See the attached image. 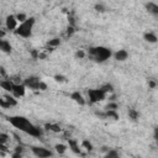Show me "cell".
<instances>
[{"mask_svg": "<svg viewBox=\"0 0 158 158\" xmlns=\"http://www.w3.org/2000/svg\"><path fill=\"white\" fill-rule=\"evenodd\" d=\"M54 80H56L57 83H64V81H67L65 77L62 75V74H57V75H54Z\"/></svg>", "mask_w": 158, "mask_h": 158, "instance_id": "25", "label": "cell"}, {"mask_svg": "<svg viewBox=\"0 0 158 158\" xmlns=\"http://www.w3.org/2000/svg\"><path fill=\"white\" fill-rule=\"evenodd\" d=\"M114 58L116 60H118V62H123V60H126L128 58V52L126 49H118V51H116L114 53Z\"/></svg>", "mask_w": 158, "mask_h": 158, "instance_id": "11", "label": "cell"}, {"mask_svg": "<svg viewBox=\"0 0 158 158\" xmlns=\"http://www.w3.org/2000/svg\"><path fill=\"white\" fill-rule=\"evenodd\" d=\"M106 95H107V94H106L101 88H98V89H89V90H88L89 101H90L91 104L102 101V100L106 98Z\"/></svg>", "mask_w": 158, "mask_h": 158, "instance_id": "4", "label": "cell"}, {"mask_svg": "<svg viewBox=\"0 0 158 158\" xmlns=\"http://www.w3.org/2000/svg\"><path fill=\"white\" fill-rule=\"evenodd\" d=\"M95 10H96L98 12H105V11H106V7H105L102 4H96V5H95Z\"/></svg>", "mask_w": 158, "mask_h": 158, "instance_id": "26", "label": "cell"}, {"mask_svg": "<svg viewBox=\"0 0 158 158\" xmlns=\"http://www.w3.org/2000/svg\"><path fill=\"white\" fill-rule=\"evenodd\" d=\"M89 56H90L95 62L102 63V62L107 60V59L112 56V52H111L110 48H106V47H102V46H98V47H91V48H89Z\"/></svg>", "mask_w": 158, "mask_h": 158, "instance_id": "3", "label": "cell"}, {"mask_svg": "<svg viewBox=\"0 0 158 158\" xmlns=\"http://www.w3.org/2000/svg\"><path fill=\"white\" fill-rule=\"evenodd\" d=\"M67 146L65 144H63V143H58V144H56L54 146V149H56V152L58 153V154H63L65 151H67Z\"/></svg>", "mask_w": 158, "mask_h": 158, "instance_id": "18", "label": "cell"}, {"mask_svg": "<svg viewBox=\"0 0 158 158\" xmlns=\"http://www.w3.org/2000/svg\"><path fill=\"white\" fill-rule=\"evenodd\" d=\"M0 49H1L4 53H11L12 46H11V43H10L7 40L1 38V40H0Z\"/></svg>", "mask_w": 158, "mask_h": 158, "instance_id": "12", "label": "cell"}, {"mask_svg": "<svg viewBox=\"0 0 158 158\" xmlns=\"http://www.w3.org/2000/svg\"><path fill=\"white\" fill-rule=\"evenodd\" d=\"M81 146L86 149V151H93V144L88 141V139H85V141H83V143H81Z\"/></svg>", "mask_w": 158, "mask_h": 158, "instance_id": "24", "label": "cell"}, {"mask_svg": "<svg viewBox=\"0 0 158 158\" xmlns=\"http://www.w3.org/2000/svg\"><path fill=\"white\" fill-rule=\"evenodd\" d=\"M36 23V19L35 17H27V20H25L23 22H20L17 28L14 31L17 36L22 37V38H28L32 36L33 32V26Z\"/></svg>", "mask_w": 158, "mask_h": 158, "instance_id": "2", "label": "cell"}, {"mask_svg": "<svg viewBox=\"0 0 158 158\" xmlns=\"http://www.w3.org/2000/svg\"><path fill=\"white\" fill-rule=\"evenodd\" d=\"M116 109H117V104L116 102H110L106 106V110H116Z\"/></svg>", "mask_w": 158, "mask_h": 158, "instance_id": "28", "label": "cell"}, {"mask_svg": "<svg viewBox=\"0 0 158 158\" xmlns=\"http://www.w3.org/2000/svg\"><path fill=\"white\" fill-rule=\"evenodd\" d=\"M68 146H69V148H70V149H72L74 153H79V152H80L79 144H78V142H77L75 139H73V138L68 139Z\"/></svg>", "mask_w": 158, "mask_h": 158, "instance_id": "16", "label": "cell"}, {"mask_svg": "<svg viewBox=\"0 0 158 158\" xmlns=\"http://www.w3.org/2000/svg\"><path fill=\"white\" fill-rule=\"evenodd\" d=\"M25 91H26V85L23 83H14V88H12V91L11 94L19 99V98H22L25 95Z\"/></svg>", "mask_w": 158, "mask_h": 158, "instance_id": "8", "label": "cell"}, {"mask_svg": "<svg viewBox=\"0 0 158 158\" xmlns=\"http://www.w3.org/2000/svg\"><path fill=\"white\" fill-rule=\"evenodd\" d=\"M7 120H9V122H10L11 126H14L15 128H17V130H20V131H22V132L32 136V137H41L42 133H43L42 128H40L38 126L33 125L32 122H30L23 116H20V115L10 116Z\"/></svg>", "mask_w": 158, "mask_h": 158, "instance_id": "1", "label": "cell"}, {"mask_svg": "<svg viewBox=\"0 0 158 158\" xmlns=\"http://www.w3.org/2000/svg\"><path fill=\"white\" fill-rule=\"evenodd\" d=\"M70 99L74 101V102H77L78 105H85V99H84V96L81 95V93H79V91H73L72 94H70Z\"/></svg>", "mask_w": 158, "mask_h": 158, "instance_id": "10", "label": "cell"}, {"mask_svg": "<svg viewBox=\"0 0 158 158\" xmlns=\"http://www.w3.org/2000/svg\"><path fill=\"white\" fill-rule=\"evenodd\" d=\"M154 85H156V84H154V83H153V81H149V86H151V88H153V86H154Z\"/></svg>", "mask_w": 158, "mask_h": 158, "instance_id": "33", "label": "cell"}, {"mask_svg": "<svg viewBox=\"0 0 158 158\" xmlns=\"http://www.w3.org/2000/svg\"><path fill=\"white\" fill-rule=\"evenodd\" d=\"M46 128H48L51 131H54V132H59L60 131V127L58 125H52V123H47L46 125Z\"/></svg>", "mask_w": 158, "mask_h": 158, "instance_id": "21", "label": "cell"}, {"mask_svg": "<svg viewBox=\"0 0 158 158\" xmlns=\"http://www.w3.org/2000/svg\"><path fill=\"white\" fill-rule=\"evenodd\" d=\"M46 89H47V84L41 80V83H40V90H46Z\"/></svg>", "mask_w": 158, "mask_h": 158, "instance_id": "32", "label": "cell"}, {"mask_svg": "<svg viewBox=\"0 0 158 158\" xmlns=\"http://www.w3.org/2000/svg\"><path fill=\"white\" fill-rule=\"evenodd\" d=\"M153 137H154V139L158 142V126H156V127H154V131H153Z\"/></svg>", "mask_w": 158, "mask_h": 158, "instance_id": "30", "label": "cell"}, {"mask_svg": "<svg viewBox=\"0 0 158 158\" xmlns=\"http://www.w3.org/2000/svg\"><path fill=\"white\" fill-rule=\"evenodd\" d=\"M31 151L36 157H40V158H47V157H52L53 156V152L49 151L48 148H44V147L33 146V147H31Z\"/></svg>", "mask_w": 158, "mask_h": 158, "instance_id": "6", "label": "cell"}, {"mask_svg": "<svg viewBox=\"0 0 158 158\" xmlns=\"http://www.w3.org/2000/svg\"><path fill=\"white\" fill-rule=\"evenodd\" d=\"M143 38H144V41L148 42V43H156V42L158 41L157 36H156L153 32H146V33L143 35Z\"/></svg>", "mask_w": 158, "mask_h": 158, "instance_id": "15", "label": "cell"}, {"mask_svg": "<svg viewBox=\"0 0 158 158\" xmlns=\"http://www.w3.org/2000/svg\"><path fill=\"white\" fill-rule=\"evenodd\" d=\"M40 78L36 75H30L23 80V84L26 85V88L31 89V90H40Z\"/></svg>", "mask_w": 158, "mask_h": 158, "instance_id": "5", "label": "cell"}, {"mask_svg": "<svg viewBox=\"0 0 158 158\" xmlns=\"http://www.w3.org/2000/svg\"><path fill=\"white\" fill-rule=\"evenodd\" d=\"M0 105H1V107L7 109V107H11V106H16L17 105V100H16V98L14 95L12 96H4L0 100Z\"/></svg>", "mask_w": 158, "mask_h": 158, "instance_id": "9", "label": "cell"}, {"mask_svg": "<svg viewBox=\"0 0 158 158\" xmlns=\"http://www.w3.org/2000/svg\"><path fill=\"white\" fill-rule=\"evenodd\" d=\"M16 19H17L19 22H23L25 20H27V16L23 12H19V14H16Z\"/></svg>", "mask_w": 158, "mask_h": 158, "instance_id": "23", "label": "cell"}, {"mask_svg": "<svg viewBox=\"0 0 158 158\" xmlns=\"http://www.w3.org/2000/svg\"><path fill=\"white\" fill-rule=\"evenodd\" d=\"M7 139H9V135L1 132V133H0V144H5V143L7 142Z\"/></svg>", "mask_w": 158, "mask_h": 158, "instance_id": "22", "label": "cell"}, {"mask_svg": "<svg viewBox=\"0 0 158 158\" xmlns=\"http://www.w3.org/2000/svg\"><path fill=\"white\" fill-rule=\"evenodd\" d=\"M106 157H109V158H111V157H118V153L116 151H109L106 153Z\"/></svg>", "mask_w": 158, "mask_h": 158, "instance_id": "29", "label": "cell"}, {"mask_svg": "<svg viewBox=\"0 0 158 158\" xmlns=\"http://www.w3.org/2000/svg\"><path fill=\"white\" fill-rule=\"evenodd\" d=\"M47 44H48L49 47H57V46L60 44V40H59V38H52V40H49V41L47 42Z\"/></svg>", "mask_w": 158, "mask_h": 158, "instance_id": "19", "label": "cell"}, {"mask_svg": "<svg viewBox=\"0 0 158 158\" xmlns=\"http://www.w3.org/2000/svg\"><path fill=\"white\" fill-rule=\"evenodd\" d=\"M74 31H75V30H74V27H73V26H68V30H67V33H68L69 36H70V35H73V33H74Z\"/></svg>", "mask_w": 158, "mask_h": 158, "instance_id": "31", "label": "cell"}, {"mask_svg": "<svg viewBox=\"0 0 158 158\" xmlns=\"http://www.w3.org/2000/svg\"><path fill=\"white\" fill-rule=\"evenodd\" d=\"M100 88H101L106 94H109V93H112V91H114V86H112L111 84H104V85H102V86H100Z\"/></svg>", "mask_w": 158, "mask_h": 158, "instance_id": "20", "label": "cell"}, {"mask_svg": "<svg viewBox=\"0 0 158 158\" xmlns=\"http://www.w3.org/2000/svg\"><path fill=\"white\" fill-rule=\"evenodd\" d=\"M0 86H1V89H4L5 91H12V88H14V83H12V80H10V79H2L1 81H0Z\"/></svg>", "mask_w": 158, "mask_h": 158, "instance_id": "14", "label": "cell"}, {"mask_svg": "<svg viewBox=\"0 0 158 158\" xmlns=\"http://www.w3.org/2000/svg\"><path fill=\"white\" fill-rule=\"evenodd\" d=\"M128 117H130L132 121H137L138 117H139V114H138V111H136L135 109H128Z\"/></svg>", "mask_w": 158, "mask_h": 158, "instance_id": "17", "label": "cell"}, {"mask_svg": "<svg viewBox=\"0 0 158 158\" xmlns=\"http://www.w3.org/2000/svg\"><path fill=\"white\" fill-rule=\"evenodd\" d=\"M19 21L16 19V15H7L6 16V20H5V27L6 30L9 31H15L19 26Z\"/></svg>", "mask_w": 158, "mask_h": 158, "instance_id": "7", "label": "cell"}, {"mask_svg": "<svg viewBox=\"0 0 158 158\" xmlns=\"http://www.w3.org/2000/svg\"><path fill=\"white\" fill-rule=\"evenodd\" d=\"M146 10H147L151 15H153V16H158V4L149 1V2L146 4Z\"/></svg>", "mask_w": 158, "mask_h": 158, "instance_id": "13", "label": "cell"}, {"mask_svg": "<svg viewBox=\"0 0 158 158\" xmlns=\"http://www.w3.org/2000/svg\"><path fill=\"white\" fill-rule=\"evenodd\" d=\"M75 57H77V58H79V59H81V58H84V57H85V52H84L83 49H78V51L75 52Z\"/></svg>", "mask_w": 158, "mask_h": 158, "instance_id": "27", "label": "cell"}]
</instances>
